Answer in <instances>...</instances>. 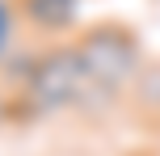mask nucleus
Wrapping results in <instances>:
<instances>
[{"mask_svg": "<svg viewBox=\"0 0 160 156\" xmlns=\"http://www.w3.org/2000/svg\"><path fill=\"white\" fill-rule=\"evenodd\" d=\"M76 55H80L84 76H88L84 101L118 97V93L135 89V80L143 76V47H139L135 30H131V25H118V21L88 25L76 38ZM84 101H80V106H84Z\"/></svg>", "mask_w": 160, "mask_h": 156, "instance_id": "f257e3e1", "label": "nucleus"}, {"mask_svg": "<svg viewBox=\"0 0 160 156\" xmlns=\"http://www.w3.org/2000/svg\"><path fill=\"white\" fill-rule=\"evenodd\" d=\"M84 93H88V76L76 55V42H55V47L38 51L30 80L17 93V114H25V118L63 114V110L84 101Z\"/></svg>", "mask_w": 160, "mask_h": 156, "instance_id": "f03ea898", "label": "nucleus"}, {"mask_svg": "<svg viewBox=\"0 0 160 156\" xmlns=\"http://www.w3.org/2000/svg\"><path fill=\"white\" fill-rule=\"evenodd\" d=\"M80 8L84 0H17V13H21V25L38 34H68L80 21Z\"/></svg>", "mask_w": 160, "mask_h": 156, "instance_id": "7ed1b4c3", "label": "nucleus"}, {"mask_svg": "<svg viewBox=\"0 0 160 156\" xmlns=\"http://www.w3.org/2000/svg\"><path fill=\"white\" fill-rule=\"evenodd\" d=\"M17 25H21L17 0H0V59L13 55V47H17Z\"/></svg>", "mask_w": 160, "mask_h": 156, "instance_id": "20e7f679", "label": "nucleus"}, {"mask_svg": "<svg viewBox=\"0 0 160 156\" xmlns=\"http://www.w3.org/2000/svg\"><path fill=\"white\" fill-rule=\"evenodd\" d=\"M8 118H17V97L8 89H0V127H4Z\"/></svg>", "mask_w": 160, "mask_h": 156, "instance_id": "39448f33", "label": "nucleus"}]
</instances>
